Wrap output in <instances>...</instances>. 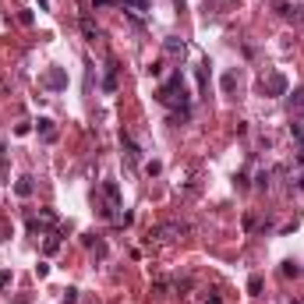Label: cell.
I'll return each mask as SVG.
<instances>
[{"label": "cell", "mask_w": 304, "mask_h": 304, "mask_svg": "<svg viewBox=\"0 0 304 304\" xmlns=\"http://www.w3.org/2000/svg\"><path fill=\"white\" fill-rule=\"evenodd\" d=\"M163 106H173V103H180V106H187V92H184V82H180V74H173V78L166 82V85H159V96H156Z\"/></svg>", "instance_id": "1"}, {"label": "cell", "mask_w": 304, "mask_h": 304, "mask_svg": "<svg viewBox=\"0 0 304 304\" xmlns=\"http://www.w3.org/2000/svg\"><path fill=\"white\" fill-rule=\"evenodd\" d=\"M262 92L265 96H287V78L283 74H269V78L262 82Z\"/></svg>", "instance_id": "2"}, {"label": "cell", "mask_w": 304, "mask_h": 304, "mask_svg": "<svg viewBox=\"0 0 304 304\" xmlns=\"http://www.w3.org/2000/svg\"><path fill=\"white\" fill-rule=\"evenodd\" d=\"M43 85H46V89H67V74H64L60 67H50V71L43 74Z\"/></svg>", "instance_id": "3"}, {"label": "cell", "mask_w": 304, "mask_h": 304, "mask_svg": "<svg viewBox=\"0 0 304 304\" xmlns=\"http://www.w3.org/2000/svg\"><path fill=\"white\" fill-rule=\"evenodd\" d=\"M177 234H184L180 223H163V226H156V230H152V237H159V241H173Z\"/></svg>", "instance_id": "4"}, {"label": "cell", "mask_w": 304, "mask_h": 304, "mask_svg": "<svg viewBox=\"0 0 304 304\" xmlns=\"http://www.w3.org/2000/svg\"><path fill=\"white\" fill-rule=\"evenodd\" d=\"M121 145H124V152H128V163H138L142 149L135 145V138H131V135H121Z\"/></svg>", "instance_id": "5"}, {"label": "cell", "mask_w": 304, "mask_h": 304, "mask_svg": "<svg viewBox=\"0 0 304 304\" xmlns=\"http://www.w3.org/2000/svg\"><path fill=\"white\" fill-rule=\"evenodd\" d=\"M35 131H39L46 142H53V138H57V128H53V121H50V117H39V121H35Z\"/></svg>", "instance_id": "6"}, {"label": "cell", "mask_w": 304, "mask_h": 304, "mask_svg": "<svg viewBox=\"0 0 304 304\" xmlns=\"http://www.w3.org/2000/svg\"><path fill=\"white\" fill-rule=\"evenodd\" d=\"M280 14L290 18V21H304V11H301L297 4H280Z\"/></svg>", "instance_id": "7"}, {"label": "cell", "mask_w": 304, "mask_h": 304, "mask_svg": "<svg viewBox=\"0 0 304 304\" xmlns=\"http://www.w3.org/2000/svg\"><path fill=\"white\" fill-rule=\"evenodd\" d=\"M103 195H106V198L113 202V209H117V205H121V187H117V184H113V180H106V184H103Z\"/></svg>", "instance_id": "8"}, {"label": "cell", "mask_w": 304, "mask_h": 304, "mask_svg": "<svg viewBox=\"0 0 304 304\" xmlns=\"http://www.w3.org/2000/svg\"><path fill=\"white\" fill-rule=\"evenodd\" d=\"M290 110H294V113H304V85L290 96Z\"/></svg>", "instance_id": "9"}, {"label": "cell", "mask_w": 304, "mask_h": 304, "mask_svg": "<svg viewBox=\"0 0 304 304\" xmlns=\"http://www.w3.org/2000/svg\"><path fill=\"white\" fill-rule=\"evenodd\" d=\"M14 191H18L21 198H28V195H32V177H21V180L14 184Z\"/></svg>", "instance_id": "10"}, {"label": "cell", "mask_w": 304, "mask_h": 304, "mask_svg": "<svg viewBox=\"0 0 304 304\" xmlns=\"http://www.w3.org/2000/svg\"><path fill=\"white\" fill-rule=\"evenodd\" d=\"M103 89H106V92H113V89H117V64H110V74H106Z\"/></svg>", "instance_id": "11"}, {"label": "cell", "mask_w": 304, "mask_h": 304, "mask_svg": "<svg viewBox=\"0 0 304 304\" xmlns=\"http://www.w3.org/2000/svg\"><path fill=\"white\" fill-rule=\"evenodd\" d=\"M219 85H223V92H234V89H237V74H234V71H226Z\"/></svg>", "instance_id": "12"}, {"label": "cell", "mask_w": 304, "mask_h": 304, "mask_svg": "<svg viewBox=\"0 0 304 304\" xmlns=\"http://www.w3.org/2000/svg\"><path fill=\"white\" fill-rule=\"evenodd\" d=\"M166 53L170 57H184V43L180 39H166Z\"/></svg>", "instance_id": "13"}, {"label": "cell", "mask_w": 304, "mask_h": 304, "mask_svg": "<svg viewBox=\"0 0 304 304\" xmlns=\"http://www.w3.org/2000/svg\"><path fill=\"white\" fill-rule=\"evenodd\" d=\"M121 4H124V7H131V11H138V14H142V11H149V0H121Z\"/></svg>", "instance_id": "14"}, {"label": "cell", "mask_w": 304, "mask_h": 304, "mask_svg": "<svg viewBox=\"0 0 304 304\" xmlns=\"http://www.w3.org/2000/svg\"><path fill=\"white\" fill-rule=\"evenodd\" d=\"M82 32L89 35V39H99V28H96V25H92L89 18H82Z\"/></svg>", "instance_id": "15"}, {"label": "cell", "mask_w": 304, "mask_h": 304, "mask_svg": "<svg viewBox=\"0 0 304 304\" xmlns=\"http://www.w3.org/2000/svg\"><path fill=\"white\" fill-rule=\"evenodd\" d=\"M248 290H251V294H262V276H251V280H248Z\"/></svg>", "instance_id": "16"}, {"label": "cell", "mask_w": 304, "mask_h": 304, "mask_svg": "<svg viewBox=\"0 0 304 304\" xmlns=\"http://www.w3.org/2000/svg\"><path fill=\"white\" fill-rule=\"evenodd\" d=\"M301 269H297V262H283V276H297Z\"/></svg>", "instance_id": "17"}, {"label": "cell", "mask_w": 304, "mask_h": 304, "mask_svg": "<svg viewBox=\"0 0 304 304\" xmlns=\"http://www.w3.org/2000/svg\"><path fill=\"white\" fill-rule=\"evenodd\" d=\"M64 301H67V304H74V301H78V290L67 287V290H64Z\"/></svg>", "instance_id": "18"}, {"label": "cell", "mask_w": 304, "mask_h": 304, "mask_svg": "<svg viewBox=\"0 0 304 304\" xmlns=\"http://www.w3.org/2000/svg\"><path fill=\"white\" fill-rule=\"evenodd\" d=\"M159 170H163V166H159V163H145V173H149V177H156V173H159Z\"/></svg>", "instance_id": "19"}, {"label": "cell", "mask_w": 304, "mask_h": 304, "mask_svg": "<svg viewBox=\"0 0 304 304\" xmlns=\"http://www.w3.org/2000/svg\"><path fill=\"white\" fill-rule=\"evenodd\" d=\"M57 248H60V241H57V237H50V241H46V255H53Z\"/></svg>", "instance_id": "20"}, {"label": "cell", "mask_w": 304, "mask_h": 304, "mask_svg": "<svg viewBox=\"0 0 304 304\" xmlns=\"http://www.w3.org/2000/svg\"><path fill=\"white\" fill-rule=\"evenodd\" d=\"M205 304H223V301H219L216 294H209V297H205Z\"/></svg>", "instance_id": "21"}]
</instances>
